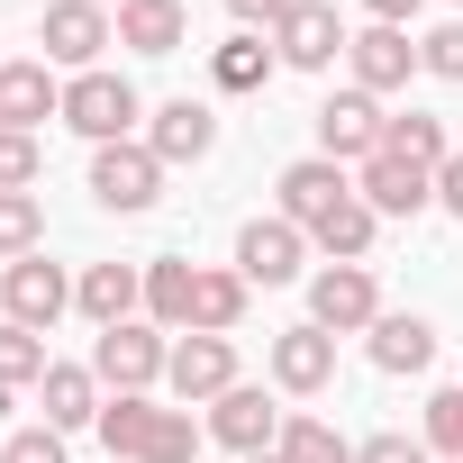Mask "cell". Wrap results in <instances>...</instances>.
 I'll return each mask as SVG.
<instances>
[{
    "label": "cell",
    "instance_id": "cell-1",
    "mask_svg": "<svg viewBox=\"0 0 463 463\" xmlns=\"http://www.w3.org/2000/svg\"><path fill=\"white\" fill-rule=\"evenodd\" d=\"M137 118H146V100H137V82L128 73H73L64 82V128H82L91 146H128L137 137Z\"/></svg>",
    "mask_w": 463,
    "mask_h": 463
},
{
    "label": "cell",
    "instance_id": "cell-2",
    "mask_svg": "<svg viewBox=\"0 0 463 463\" xmlns=\"http://www.w3.org/2000/svg\"><path fill=\"white\" fill-rule=\"evenodd\" d=\"M91 200H100L109 218H146V209L164 200V164H155V146H146V137H128V146H91Z\"/></svg>",
    "mask_w": 463,
    "mask_h": 463
},
{
    "label": "cell",
    "instance_id": "cell-3",
    "mask_svg": "<svg viewBox=\"0 0 463 463\" xmlns=\"http://www.w3.org/2000/svg\"><path fill=\"white\" fill-rule=\"evenodd\" d=\"M164 364H173V345H164L155 318H118V327L91 336V373H100V391H155Z\"/></svg>",
    "mask_w": 463,
    "mask_h": 463
},
{
    "label": "cell",
    "instance_id": "cell-4",
    "mask_svg": "<svg viewBox=\"0 0 463 463\" xmlns=\"http://www.w3.org/2000/svg\"><path fill=\"white\" fill-rule=\"evenodd\" d=\"M373 318H382L373 264H318V273H309V327H327V336H373Z\"/></svg>",
    "mask_w": 463,
    "mask_h": 463
},
{
    "label": "cell",
    "instance_id": "cell-5",
    "mask_svg": "<svg viewBox=\"0 0 463 463\" xmlns=\"http://www.w3.org/2000/svg\"><path fill=\"white\" fill-rule=\"evenodd\" d=\"M37 46H46V64H64V73H100V46H118V19L91 10V0H46Z\"/></svg>",
    "mask_w": 463,
    "mask_h": 463
},
{
    "label": "cell",
    "instance_id": "cell-6",
    "mask_svg": "<svg viewBox=\"0 0 463 463\" xmlns=\"http://www.w3.org/2000/svg\"><path fill=\"white\" fill-rule=\"evenodd\" d=\"M237 273L255 282V291H282V282H300L309 273V237L273 209V218H246L237 227Z\"/></svg>",
    "mask_w": 463,
    "mask_h": 463
},
{
    "label": "cell",
    "instance_id": "cell-7",
    "mask_svg": "<svg viewBox=\"0 0 463 463\" xmlns=\"http://www.w3.org/2000/svg\"><path fill=\"white\" fill-rule=\"evenodd\" d=\"M0 309H10V327H55L64 309H73V282H64V264H46V255H19V264H0Z\"/></svg>",
    "mask_w": 463,
    "mask_h": 463
},
{
    "label": "cell",
    "instance_id": "cell-8",
    "mask_svg": "<svg viewBox=\"0 0 463 463\" xmlns=\"http://www.w3.org/2000/svg\"><path fill=\"white\" fill-rule=\"evenodd\" d=\"M273 55L291 73H327L345 55V19H336V0H291V10L273 19Z\"/></svg>",
    "mask_w": 463,
    "mask_h": 463
},
{
    "label": "cell",
    "instance_id": "cell-9",
    "mask_svg": "<svg viewBox=\"0 0 463 463\" xmlns=\"http://www.w3.org/2000/svg\"><path fill=\"white\" fill-rule=\"evenodd\" d=\"M382 128H391V118H382L373 91H327V100H318V155H327V164H373V155H382Z\"/></svg>",
    "mask_w": 463,
    "mask_h": 463
},
{
    "label": "cell",
    "instance_id": "cell-10",
    "mask_svg": "<svg viewBox=\"0 0 463 463\" xmlns=\"http://www.w3.org/2000/svg\"><path fill=\"white\" fill-rule=\"evenodd\" d=\"M164 382H173L182 409H209V400L237 391V345H227V336H182L173 364H164Z\"/></svg>",
    "mask_w": 463,
    "mask_h": 463
},
{
    "label": "cell",
    "instance_id": "cell-11",
    "mask_svg": "<svg viewBox=\"0 0 463 463\" xmlns=\"http://www.w3.org/2000/svg\"><path fill=\"white\" fill-rule=\"evenodd\" d=\"M282 418H291V409H273L255 382H237L227 400H209V436H218L227 454H273V445H282Z\"/></svg>",
    "mask_w": 463,
    "mask_h": 463
},
{
    "label": "cell",
    "instance_id": "cell-12",
    "mask_svg": "<svg viewBox=\"0 0 463 463\" xmlns=\"http://www.w3.org/2000/svg\"><path fill=\"white\" fill-rule=\"evenodd\" d=\"M345 64H354V91H409V73H427L418 64V46H409V28H354L345 37Z\"/></svg>",
    "mask_w": 463,
    "mask_h": 463
},
{
    "label": "cell",
    "instance_id": "cell-13",
    "mask_svg": "<svg viewBox=\"0 0 463 463\" xmlns=\"http://www.w3.org/2000/svg\"><path fill=\"white\" fill-rule=\"evenodd\" d=\"M46 118H64V82H55V64H46V55H28V64H0V128L37 137Z\"/></svg>",
    "mask_w": 463,
    "mask_h": 463
},
{
    "label": "cell",
    "instance_id": "cell-14",
    "mask_svg": "<svg viewBox=\"0 0 463 463\" xmlns=\"http://www.w3.org/2000/svg\"><path fill=\"white\" fill-rule=\"evenodd\" d=\"M336 200H354V173H345V164H327V155H300V164H282V218L300 227V237H309V227H318Z\"/></svg>",
    "mask_w": 463,
    "mask_h": 463
},
{
    "label": "cell",
    "instance_id": "cell-15",
    "mask_svg": "<svg viewBox=\"0 0 463 463\" xmlns=\"http://www.w3.org/2000/svg\"><path fill=\"white\" fill-rule=\"evenodd\" d=\"M146 146H155V164H164V173H173V164H200V155L218 146V109L182 91V100H164V109L146 118Z\"/></svg>",
    "mask_w": 463,
    "mask_h": 463
},
{
    "label": "cell",
    "instance_id": "cell-16",
    "mask_svg": "<svg viewBox=\"0 0 463 463\" xmlns=\"http://www.w3.org/2000/svg\"><path fill=\"white\" fill-rule=\"evenodd\" d=\"M354 191L373 200V218H418V209H436V173H418V164H400V155H373V164L354 173Z\"/></svg>",
    "mask_w": 463,
    "mask_h": 463
},
{
    "label": "cell",
    "instance_id": "cell-17",
    "mask_svg": "<svg viewBox=\"0 0 463 463\" xmlns=\"http://www.w3.org/2000/svg\"><path fill=\"white\" fill-rule=\"evenodd\" d=\"M273 382H282V391H300V400H309V391H327V382H336V336H327V327H309V318H300V327H282V336H273Z\"/></svg>",
    "mask_w": 463,
    "mask_h": 463
},
{
    "label": "cell",
    "instance_id": "cell-18",
    "mask_svg": "<svg viewBox=\"0 0 463 463\" xmlns=\"http://www.w3.org/2000/svg\"><path fill=\"white\" fill-rule=\"evenodd\" d=\"M73 309H82L91 327L137 318V309H146V264H91V273L73 282Z\"/></svg>",
    "mask_w": 463,
    "mask_h": 463
},
{
    "label": "cell",
    "instance_id": "cell-19",
    "mask_svg": "<svg viewBox=\"0 0 463 463\" xmlns=\"http://www.w3.org/2000/svg\"><path fill=\"white\" fill-rule=\"evenodd\" d=\"M37 400H46V427L73 436V427H100V400H109V391H100L91 364H55V373L37 382Z\"/></svg>",
    "mask_w": 463,
    "mask_h": 463
},
{
    "label": "cell",
    "instance_id": "cell-20",
    "mask_svg": "<svg viewBox=\"0 0 463 463\" xmlns=\"http://www.w3.org/2000/svg\"><path fill=\"white\" fill-rule=\"evenodd\" d=\"M155 418H164L155 391H109V400H100V445H109V463H146Z\"/></svg>",
    "mask_w": 463,
    "mask_h": 463
},
{
    "label": "cell",
    "instance_id": "cell-21",
    "mask_svg": "<svg viewBox=\"0 0 463 463\" xmlns=\"http://www.w3.org/2000/svg\"><path fill=\"white\" fill-rule=\"evenodd\" d=\"M246 300H255V282H246L237 264H227V273L200 264V273H191V327H182V336H227V327L246 318Z\"/></svg>",
    "mask_w": 463,
    "mask_h": 463
},
{
    "label": "cell",
    "instance_id": "cell-22",
    "mask_svg": "<svg viewBox=\"0 0 463 463\" xmlns=\"http://www.w3.org/2000/svg\"><path fill=\"white\" fill-rule=\"evenodd\" d=\"M364 345H373V364H382V373H427V364H436V327H427L418 309H382Z\"/></svg>",
    "mask_w": 463,
    "mask_h": 463
},
{
    "label": "cell",
    "instance_id": "cell-23",
    "mask_svg": "<svg viewBox=\"0 0 463 463\" xmlns=\"http://www.w3.org/2000/svg\"><path fill=\"white\" fill-rule=\"evenodd\" d=\"M373 237H382V218H373V200H364V191H354V200H336V209L309 227V246H318L327 264H364V255H373Z\"/></svg>",
    "mask_w": 463,
    "mask_h": 463
},
{
    "label": "cell",
    "instance_id": "cell-24",
    "mask_svg": "<svg viewBox=\"0 0 463 463\" xmlns=\"http://www.w3.org/2000/svg\"><path fill=\"white\" fill-rule=\"evenodd\" d=\"M182 37H191L182 0H128L118 10V46H137V55H182Z\"/></svg>",
    "mask_w": 463,
    "mask_h": 463
},
{
    "label": "cell",
    "instance_id": "cell-25",
    "mask_svg": "<svg viewBox=\"0 0 463 463\" xmlns=\"http://www.w3.org/2000/svg\"><path fill=\"white\" fill-rule=\"evenodd\" d=\"M382 155H400V164L436 173V164L454 155V137H445V118H436V109H400V118L382 128Z\"/></svg>",
    "mask_w": 463,
    "mask_h": 463
},
{
    "label": "cell",
    "instance_id": "cell-26",
    "mask_svg": "<svg viewBox=\"0 0 463 463\" xmlns=\"http://www.w3.org/2000/svg\"><path fill=\"white\" fill-rule=\"evenodd\" d=\"M273 73H282V55H273L264 37H227V46L209 55V82H218V91H264Z\"/></svg>",
    "mask_w": 463,
    "mask_h": 463
},
{
    "label": "cell",
    "instance_id": "cell-27",
    "mask_svg": "<svg viewBox=\"0 0 463 463\" xmlns=\"http://www.w3.org/2000/svg\"><path fill=\"white\" fill-rule=\"evenodd\" d=\"M191 273L200 264H182V255H155L146 264V318L155 327H191Z\"/></svg>",
    "mask_w": 463,
    "mask_h": 463
},
{
    "label": "cell",
    "instance_id": "cell-28",
    "mask_svg": "<svg viewBox=\"0 0 463 463\" xmlns=\"http://www.w3.org/2000/svg\"><path fill=\"white\" fill-rule=\"evenodd\" d=\"M46 373H55L46 336H37V327H10V318H0V391H37Z\"/></svg>",
    "mask_w": 463,
    "mask_h": 463
},
{
    "label": "cell",
    "instance_id": "cell-29",
    "mask_svg": "<svg viewBox=\"0 0 463 463\" xmlns=\"http://www.w3.org/2000/svg\"><path fill=\"white\" fill-rule=\"evenodd\" d=\"M19 255H46V209L37 191H0V264H19Z\"/></svg>",
    "mask_w": 463,
    "mask_h": 463
},
{
    "label": "cell",
    "instance_id": "cell-30",
    "mask_svg": "<svg viewBox=\"0 0 463 463\" xmlns=\"http://www.w3.org/2000/svg\"><path fill=\"white\" fill-rule=\"evenodd\" d=\"M282 463H354V445L327 427V418H282V445H273Z\"/></svg>",
    "mask_w": 463,
    "mask_h": 463
},
{
    "label": "cell",
    "instance_id": "cell-31",
    "mask_svg": "<svg viewBox=\"0 0 463 463\" xmlns=\"http://www.w3.org/2000/svg\"><path fill=\"white\" fill-rule=\"evenodd\" d=\"M200 436H209V427H191V409H164V418H155L146 463H200Z\"/></svg>",
    "mask_w": 463,
    "mask_h": 463
},
{
    "label": "cell",
    "instance_id": "cell-32",
    "mask_svg": "<svg viewBox=\"0 0 463 463\" xmlns=\"http://www.w3.org/2000/svg\"><path fill=\"white\" fill-rule=\"evenodd\" d=\"M427 454L463 463V391H436V400H427Z\"/></svg>",
    "mask_w": 463,
    "mask_h": 463
},
{
    "label": "cell",
    "instance_id": "cell-33",
    "mask_svg": "<svg viewBox=\"0 0 463 463\" xmlns=\"http://www.w3.org/2000/svg\"><path fill=\"white\" fill-rule=\"evenodd\" d=\"M37 173H46L37 137H19V128H0V191H37Z\"/></svg>",
    "mask_w": 463,
    "mask_h": 463
},
{
    "label": "cell",
    "instance_id": "cell-34",
    "mask_svg": "<svg viewBox=\"0 0 463 463\" xmlns=\"http://www.w3.org/2000/svg\"><path fill=\"white\" fill-rule=\"evenodd\" d=\"M418 64H427L436 82H463V19H445V28L418 46Z\"/></svg>",
    "mask_w": 463,
    "mask_h": 463
},
{
    "label": "cell",
    "instance_id": "cell-35",
    "mask_svg": "<svg viewBox=\"0 0 463 463\" xmlns=\"http://www.w3.org/2000/svg\"><path fill=\"white\" fill-rule=\"evenodd\" d=\"M354 463H436V454H427V436L382 427V436H364V445H354Z\"/></svg>",
    "mask_w": 463,
    "mask_h": 463
},
{
    "label": "cell",
    "instance_id": "cell-36",
    "mask_svg": "<svg viewBox=\"0 0 463 463\" xmlns=\"http://www.w3.org/2000/svg\"><path fill=\"white\" fill-rule=\"evenodd\" d=\"M0 463H64V436L55 427H19L10 445H0Z\"/></svg>",
    "mask_w": 463,
    "mask_h": 463
},
{
    "label": "cell",
    "instance_id": "cell-37",
    "mask_svg": "<svg viewBox=\"0 0 463 463\" xmlns=\"http://www.w3.org/2000/svg\"><path fill=\"white\" fill-rule=\"evenodd\" d=\"M436 209H445V218H463V146L436 164Z\"/></svg>",
    "mask_w": 463,
    "mask_h": 463
},
{
    "label": "cell",
    "instance_id": "cell-38",
    "mask_svg": "<svg viewBox=\"0 0 463 463\" xmlns=\"http://www.w3.org/2000/svg\"><path fill=\"white\" fill-rule=\"evenodd\" d=\"M418 10H427V0H364V19H373V28H409Z\"/></svg>",
    "mask_w": 463,
    "mask_h": 463
},
{
    "label": "cell",
    "instance_id": "cell-39",
    "mask_svg": "<svg viewBox=\"0 0 463 463\" xmlns=\"http://www.w3.org/2000/svg\"><path fill=\"white\" fill-rule=\"evenodd\" d=\"M227 10H237V19H264V28H273V19L291 10V0H227Z\"/></svg>",
    "mask_w": 463,
    "mask_h": 463
},
{
    "label": "cell",
    "instance_id": "cell-40",
    "mask_svg": "<svg viewBox=\"0 0 463 463\" xmlns=\"http://www.w3.org/2000/svg\"><path fill=\"white\" fill-rule=\"evenodd\" d=\"M91 10H109V19H118V10H128V0H91Z\"/></svg>",
    "mask_w": 463,
    "mask_h": 463
},
{
    "label": "cell",
    "instance_id": "cell-41",
    "mask_svg": "<svg viewBox=\"0 0 463 463\" xmlns=\"http://www.w3.org/2000/svg\"><path fill=\"white\" fill-rule=\"evenodd\" d=\"M246 463H282V454H246Z\"/></svg>",
    "mask_w": 463,
    "mask_h": 463
},
{
    "label": "cell",
    "instance_id": "cell-42",
    "mask_svg": "<svg viewBox=\"0 0 463 463\" xmlns=\"http://www.w3.org/2000/svg\"><path fill=\"white\" fill-rule=\"evenodd\" d=\"M454 10H463V0H454Z\"/></svg>",
    "mask_w": 463,
    "mask_h": 463
}]
</instances>
